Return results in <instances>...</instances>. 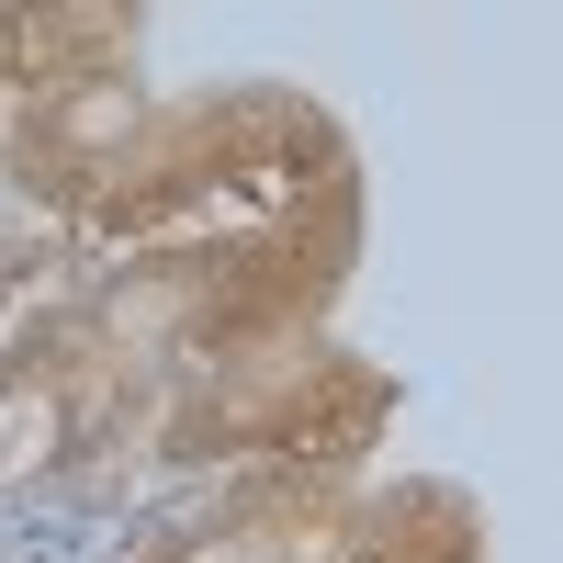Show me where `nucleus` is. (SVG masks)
I'll use <instances>...</instances> for the list:
<instances>
[{"mask_svg": "<svg viewBox=\"0 0 563 563\" xmlns=\"http://www.w3.org/2000/svg\"><path fill=\"white\" fill-rule=\"evenodd\" d=\"M350 271H361V180H339L316 203H282L260 225L124 249L79 294H45V327H57L79 395L113 440V474H147V429L192 372L282 339V327H327Z\"/></svg>", "mask_w": 563, "mask_h": 563, "instance_id": "1", "label": "nucleus"}, {"mask_svg": "<svg viewBox=\"0 0 563 563\" xmlns=\"http://www.w3.org/2000/svg\"><path fill=\"white\" fill-rule=\"evenodd\" d=\"M361 180L350 158V124L294 79H203V90H169L147 102L135 147L102 169V192L68 214V249L102 238L124 249H158V238H203V225H260L282 203H316Z\"/></svg>", "mask_w": 563, "mask_h": 563, "instance_id": "2", "label": "nucleus"}, {"mask_svg": "<svg viewBox=\"0 0 563 563\" xmlns=\"http://www.w3.org/2000/svg\"><path fill=\"white\" fill-rule=\"evenodd\" d=\"M384 429H395V372L327 327H282L158 406L147 474H305V462L361 474V451Z\"/></svg>", "mask_w": 563, "mask_h": 563, "instance_id": "3", "label": "nucleus"}, {"mask_svg": "<svg viewBox=\"0 0 563 563\" xmlns=\"http://www.w3.org/2000/svg\"><path fill=\"white\" fill-rule=\"evenodd\" d=\"M361 519H372V485L305 462V474L225 485L214 507L169 519L135 563H361Z\"/></svg>", "mask_w": 563, "mask_h": 563, "instance_id": "4", "label": "nucleus"}, {"mask_svg": "<svg viewBox=\"0 0 563 563\" xmlns=\"http://www.w3.org/2000/svg\"><path fill=\"white\" fill-rule=\"evenodd\" d=\"M147 45V12L135 0H0V124L34 79H68V68H102Z\"/></svg>", "mask_w": 563, "mask_h": 563, "instance_id": "5", "label": "nucleus"}, {"mask_svg": "<svg viewBox=\"0 0 563 563\" xmlns=\"http://www.w3.org/2000/svg\"><path fill=\"white\" fill-rule=\"evenodd\" d=\"M361 563H485V507L462 496V485H440V474L372 485Z\"/></svg>", "mask_w": 563, "mask_h": 563, "instance_id": "6", "label": "nucleus"}, {"mask_svg": "<svg viewBox=\"0 0 563 563\" xmlns=\"http://www.w3.org/2000/svg\"><path fill=\"white\" fill-rule=\"evenodd\" d=\"M57 271H68V238L57 225H0V316H23L57 294Z\"/></svg>", "mask_w": 563, "mask_h": 563, "instance_id": "7", "label": "nucleus"}]
</instances>
